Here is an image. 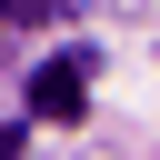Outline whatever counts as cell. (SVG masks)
I'll return each instance as SVG.
<instances>
[{
	"instance_id": "7a4b0ae2",
	"label": "cell",
	"mask_w": 160,
	"mask_h": 160,
	"mask_svg": "<svg viewBox=\"0 0 160 160\" xmlns=\"http://www.w3.org/2000/svg\"><path fill=\"white\" fill-rule=\"evenodd\" d=\"M60 0H0V30H30V20H50Z\"/></svg>"
},
{
	"instance_id": "6da1fadb",
	"label": "cell",
	"mask_w": 160,
	"mask_h": 160,
	"mask_svg": "<svg viewBox=\"0 0 160 160\" xmlns=\"http://www.w3.org/2000/svg\"><path fill=\"white\" fill-rule=\"evenodd\" d=\"M90 110V60L70 50V60H40L30 70V120H80Z\"/></svg>"
},
{
	"instance_id": "3957f363",
	"label": "cell",
	"mask_w": 160,
	"mask_h": 160,
	"mask_svg": "<svg viewBox=\"0 0 160 160\" xmlns=\"http://www.w3.org/2000/svg\"><path fill=\"white\" fill-rule=\"evenodd\" d=\"M0 160H20V130H0Z\"/></svg>"
}]
</instances>
